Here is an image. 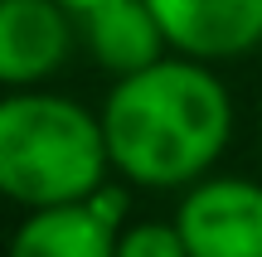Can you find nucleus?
Wrapping results in <instances>:
<instances>
[{"label":"nucleus","mask_w":262,"mask_h":257,"mask_svg":"<svg viewBox=\"0 0 262 257\" xmlns=\"http://www.w3.org/2000/svg\"><path fill=\"white\" fill-rule=\"evenodd\" d=\"M233 131V102L199 58H160L126 73L102 107L112 165L136 184L170 190L219 160Z\"/></svg>","instance_id":"1"},{"label":"nucleus","mask_w":262,"mask_h":257,"mask_svg":"<svg viewBox=\"0 0 262 257\" xmlns=\"http://www.w3.org/2000/svg\"><path fill=\"white\" fill-rule=\"evenodd\" d=\"M112 165L102 116L54 92L0 97V194L29 209L73 204L102 190Z\"/></svg>","instance_id":"2"},{"label":"nucleus","mask_w":262,"mask_h":257,"mask_svg":"<svg viewBox=\"0 0 262 257\" xmlns=\"http://www.w3.org/2000/svg\"><path fill=\"white\" fill-rule=\"evenodd\" d=\"M189 257H262V184L209 180L175 219Z\"/></svg>","instance_id":"3"},{"label":"nucleus","mask_w":262,"mask_h":257,"mask_svg":"<svg viewBox=\"0 0 262 257\" xmlns=\"http://www.w3.org/2000/svg\"><path fill=\"white\" fill-rule=\"evenodd\" d=\"M126 199L117 190H93L88 199L34 209L19 223L10 257H117V223Z\"/></svg>","instance_id":"4"},{"label":"nucleus","mask_w":262,"mask_h":257,"mask_svg":"<svg viewBox=\"0 0 262 257\" xmlns=\"http://www.w3.org/2000/svg\"><path fill=\"white\" fill-rule=\"evenodd\" d=\"M185 58H238L262 44V0H146Z\"/></svg>","instance_id":"5"},{"label":"nucleus","mask_w":262,"mask_h":257,"mask_svg":"<svg viewBox=\"0 0 262 257\" xmlns=\"http://www.w3.org/2000/svg\"><path fill=\"white\" fill-rule=\"evenodd\" d=\"M68 58V10L58 0H0V83H44Z\"/></svg>","instance_id":"6"},{"label":"nucleus","mask_w":262,"mask_h":257,"mask_svg":"<svg viewBox=\"0 0 262 257\" xmlns=\"http://www.w3.org/2000/svg\"><path fill=\"white\" fill-rule=\"evenodd\" d=\"M78 19H83L93 58L102 68H112V73H122V78L160 63V49L170 44L156 10L146 0H102V5L83 10Z\"/></svg>","instance_id":"7"},{"label":"nucleus","mask_w":262,"mask_h":257,"mask_svg":"<svg viewBox=\"0 0 262 257\" xmlns=\"http://www.w3.org/2000/svg\"><path fill=\"white\" fill-rule=\"evenodd\" d=\"M117 257H189L180 228H165V223H136L131 233H122L117 243Z\"/></svg>","instance_id":"8"},{"label":"nucleus","mask_w":262,"mask_h":257,"mask_svg":"<svg viewBox=\"0 0 262 257\" xmlns=\"http://www.w3.org/2000/svg\"><path fill=\"white\" fill-rule=\"evenodd\" d=\"M58 5H63L68 15H83V10H93V5H102V0H58Z\"/></svg>","instance_id":"9"}]
</instances>
